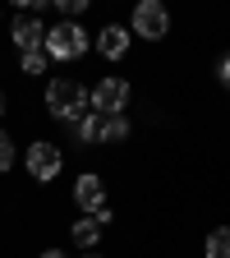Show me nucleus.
<instances>
[{
  "mask_svg": "<svg viewBox=\"0 0 230 258\" xmlns=\"http://www.w3.org/2000/svg\"><path fill=\"white\" fill-rule=\"evenodd\" d=\"M10 166H14V139L0 129V171H10Z\"/></svg>",
  "mask_w": 230,
  "mask_h": 258,
  "instance_id": "15",
  "label": "nucleus"
},
{
  "mask_svg": "<svg viewBox=\"0 0 230 258\" xmlns=\"http://www.w3.org/2000/svg\"><path fill=\"white\" fill-rule=\"evenodd\" d=\"M0 115H5V97H0Z\"/></svg>",
  "mask_w": 230,
  "mask_h": 258,
  "instance_id": "19",
  "label": "nucleus"
},
{
  "mask_svg": "<svg viewBox=\"0 0 230 258\" xmlns=\"http://www.w3.org/2000/svg\"><path fill=\"white\" fill-rule=\"evenodd\" d=\"M74 203H79V212H102L106 208V180L97 171H83L74 180Z\"/></svg>",
  "mask_w": 230,
  "mask_h": 258,
  "instance_id": "6",
  "label": "nucleus"
},
{
  "mask_svg": "<svg viewBox=\"0 0 230 258\" xmlns=\"http://www.w3.org/2000/svg\"><path fill=\"white\" fill-rule=\"evenodd\" d=\"M161 5H166V0H161Z\"/></svg>",
  "mask_w": 230,
  "mask_h": 258,
  "instance_id": "21",
  "label": "nucleus"
},
{
  "mask_svg": "<svg viewBox=\"0 0 230 258\" xmlns=\"http://www.w3.org/2000/svg\"><path fill=\"white\" fill-rule=\"evenodd\" d=\"M83 258H97V253H83Z\"/></svg>",
  "mask_w": 230,
  "mask_h": 258,
  "instance_id": "20",
  "label": "nucleus"
},
{
  "mask_svg": "<svg viewBox=\"0 0 230 258\" xmlns=\"http://www.w3.org/2000/svg\"><path fill=\"white\" fill-rule=\"evenodd\" d=\"M129 97H134V88H129L120 74H106L102 83H92V111L97 115H124Z\"/></svg>",
  "mask_w": 230,
  "mask_h": 258,
  "instance_id": "5",
  "label": "nucleus"
},
{
  "mask_svg": "<svg viewBox=\"0 0 230 258\" xmlns=\"http://www.w3.org/2000/svg\"><path fill=\"white\" fill-rule=\"evenodd\" d=\"M106 221H111V208H102V212H83V217H79V221L69 226V240H74L79 249H92L97 240H102Z\"/></svg>",
  "mask_w": 230,
  "mask_h": 258,
  "instance_id": "8",
  "label": "nucleus"
},
{
  "mask_svg": "<svg viewBox=\"0 0 230 258\" xmlns=\"http://www.w3.org/2000/svg\"><path fill=\"white\" fill-rule=\"evenodd\" d=\"M46 111H51V120H60V124L83 120V115L92 111V88H83V83L69 79V74H55V79L46 83Z\"/></svg>",
  "mask_w": 230,
  "mask_h": 258,
  "instance_id": "1",
  "label": "nucleus"
},
{
  "mask_svg": "<svg viewBox=\"0 0 230 258\" xmlns=\"http://www.w3.org/2000/svg\"><path fill=\"white\" fill-rule=\"evenodd\" d=\"M42 258H69V253H60V249H46V253H42Z\"/></svg>",
  "mask_w": 230,
  "mask_h": 258,
  "instance_id": "18",
  "label": "nucleus"
},
{
  "mask_svg": "<svg viewBox=\"0 0 230 258\" xmlns=\"http://www.w3.org/2000/svg\"><path fill=\"white\" fill-rule=\"evenodd\" d=\"M83 51H88V32H83L79 19H64V23L46 28V55H51V60L69 64V60H79Z\"/></svg>",
  "mask_w": 230,
  "mask_h": 258,
  "instance_id": "2",
  "label": "nucleus"
},
{
  "mask_svg": "<svg viewBox=\"0 0 230 258\" xmlns=\"http://www.w3.org/2000/svg\"><path fill=\"white\" fill-rule=\"evenodd\" d=\"M129 139V120L124 115H102V143H124Z\"/></svg>",
  "mask_w": 230,
  "mask_h": 258,
  "instance_id": "12",
  "label": "nucleus"
},
{
  "mask_svg": "<svg viewBox=\"0 0 230 258\" xmlns=\"http://www.w3.org/2000/svg\"><path fill=\"white\" fill-rule=\"evenodd\" d=\"M129 32L147 42H161L171 32V10L161 0H134V19H129Z\"/></svg>",
  "mask_w": 230,
  "mask_h": 258,
  "instance_id": "3",
  "label": "nucleus"
},
{
  "mask_svg": "<svg viewBox=\"0 0 230 258\" xmlns=\"http://www.w3.org/2000/svg\"><path fill=\"white\" fill-rule=\"evenodd\" d=\"M74 139L97 148V143H102V115H97V111H88L83 120H74Z\"/></svg>",
  "mask_w": 230,
  "mask_h": 258,
  "instance_id": "10",
  "label": "nucleus"
},
{
  "mask_svg": "<svg viewBox=\"0 0 230 258\" xmlns=\"http://www.w3.org/2000/svg\"><path fill=\"white\" fill-rule=\"evenodd\" d=\"M46 60H51L46 51H23V55H19V70H23V74H46Z\"/></svg>",
  "mask_w": 230,
  "mask_h": 258,
  "instance_id": "13",
  "label": "nucleus"
},
{
  "mask_svg": "<svg viewBox=\"0 0 230 258\" xmlns=\"http://www.w3.org/2000/svg\"><path fill=\"white\" fill-rule=\"evenodd\" d=\"M216 79H221V83H225V88H230V51H225V55H221V60H216Z\"/></svg>",
  "mask_w": 230,
  "mask_h": 258,
  "instance_id": "16",
  "label": "nucleus"
},
{
  "mask_svg": "<svg viewBox=\"0 0 230 258\" xmlns=\"http://www.w3.org/2000/svg\"><path fill=\"white\" fill-rule=\"evenodd\" d=\"M51 5H55L64 19H79V14H88V5H92V0H51Z\"/></svg>",
  "mask_w": 230,
  "mask_h": 258,
  "instance_id": "14",
  "label": "nucleus"
},
{
  "mask_svg": "<svg viewBox=\"0 0 230 258\" xmlns=\"http://www.w3.org/2000/svg\"><path fill=\"white\" fill-rule=\"evenodd\" d=\"M14 10H23V14H32V10H42V5H51V0H10Z\"/></svg>",
  "mask_w": 230,
  "mask_h": 258,
  "instance_id": "17",
  "label": "nucleus"
},
{
  "mask_svg": "<svg viewBox=\"0 0 230 258\" xmlns=\"http://www.w3.org/2000/svg\"><path fill=\"white\" fill-rule=\"evenodd\" d=\"M203 258H230V226H216L203 244Z\"/></svg>",
  "mask_w": 230,
  "mask_h": 258,
  "instance_id": "11",
  "label": "nucleus"
},
{
  "mask_svg": "<svg viewBox=\"0 0 230 258\" xmlns=\"http://www.w3.org/2000/svg\"><path fill=\"white\" fill-rule=\"evenodd\" d=\"M129 42H134V32H129L124 23H106L102 32H97V55H106V60H120L129 51Z\"/></svg>",
  "mask_w": 230,
  "mask_h": 258,
  "instance_id": "9",
  "label": "nucleus"
},
{
  "mask_svg": "<svg viewBox=\"0 0 230 258\" xmlns=\"http://www.w3.org/2000/svg\"><path fill=\"white\" fill-rule=\"evenodd\" d=\"M10 42H14L19 51H46V23L32 19V14L14 19V23H10Z\"/></svg>",
  "mask_w": 230,
  "mask_h": 258,
  "instance_id": "7",
  "label": "nucleus"
},
{
  "mask_svg": "<svg viewBox=\"0 0 230 258\" xmlns=\"http://www.w3.org/2000/svg\"><path fill=\"white\" fill-rule=\"evenodd\" d=\"M23 166H28V175H32V184H51L60 171H64V152L55 148V143H46V139H37L28 152H23Z\"/></svg>",
  "mask_w": 230,
  "mask_h": 258,
  "instance_id": "4",
  "label": "nucleus"
}]
</instances>
